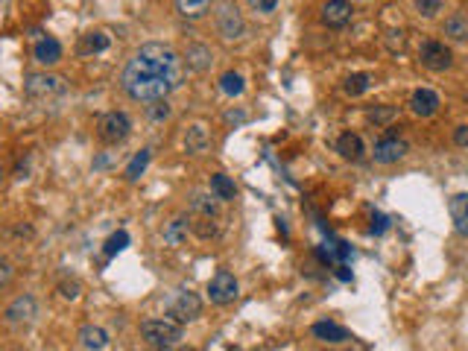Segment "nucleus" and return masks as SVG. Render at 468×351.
Here are the masks:
<instances>
[{
	"label": "nucleus",
	"mask_w": 468,
	"mask_h": 351,
	"mask_svg": "<svg viewBox=\"0 0 468 351\" xmlns=\"http://www.w3.org/2000/svg\"><path fill=\"white\" fill-rule=\"evenodd\" d=\"M184 73H188V64L179 50L161 41H147L126 62L121 85L135 103H156L179 91Z\"/></svg>",
	"instance_id": "obj_1"
},
{
	"label": "nucleus",
	"mask_w": 468,
	"mask_h": 351,
	"mask_svg": "<svg viewBox=\"0 0 468 351\" xmlns=\"http://www.w3.org/2000/svg\"><path fill=\"white\" fill-rule=\"evenodd\" d=\"M140 339H144L149 348H176L184 339V328H182V322L170 319V316L144 319L140 322Z\"/></svg>",
	"instance_id": "obj_2"
},
{
	"label": "nucleus",
	"mask_w": 468,
	"mask_h": 351,
	"mask_svg": "<svg viewBox=\"0 0 468 351\" xmlns=\"http://www.w3.org/2000/svg\"><path fill=\"white\" fill-rule=\"evenodd\" d=\"M36 319H38V302H36V295H29V293L12 299L3 311V322H6V328H12V331H27Z\"/></svg>",
	"instance_id": "obj_3"
},
{
	"label": "nucleus",
	"mask_w": 468,
	"mask_h": 351,
	"mask_svg": "<svg viewBox=\"0 0 468 351\" xmlns=\"http://www.w3.org/2000/svg\"><path fill=\"white\" fill-rule=\"evenodd\" d=\"M132 135V120H129L126 112H106L100 114L97 120V138L103 141V144H123V141Z\"/></svg>",
	"instance_id": "obj_4"
},
{
	"label": "nucleus",
	"mask_w": 468,
	"mask_h": 351,
	"mask_svg": "<svg viewBox=\"0 0 468 351\" xmlns=\"http://www.w3.org/2000/svg\"><path fill=\"white\" fill-rule=\"evenodd\" d=\"M199 313H202V299L193 290H188V287H182V290H176L170 295V302H167V316L170 319H176V322H193V319H199Z\"/></svg>",
	"instance_id": "obj_5"
},
{
	"label": "nucleus",
	"mask_w": 468,
	"mask_h": 351,
	"mask_svg": "<svg viewBox=\"0 0 468 351\" xmlns=\"http://www.w3.org/2000/svg\"><path fill=\"white\" fill-rule=\"evenodd\" d=\"M214 21H217V32L225 38V41H237V38H243V32H246V21H243V15H241V9H237L234 3H220L217 6V15H214Z\"/></svg>",
	"instance_id": "obj_6"
},
{
	"label": "nucleus",
	"mask_w": 468,
	"mask_h": 351,
	"mask_svg": "<svg viewBox=\"0 0 468 351\" xmlns=\"http://www.w3.org/2000/svg\"><path fill=\"white\" fill-rule=\"evenodd\" d=\"M419 62L428 71L442 73V71H448L451 64H454V53H451V47L445 41L428 38V41H421V47H419Z\"/></svg>",
	"instance_id": "obj_7"
},
{
	"label": "nucleus",
	"mask_w": 468,
	"mask_h": 351,
	"mask_svg": "<svg viewBox=\"0 0 468 351\" xmlns=\"http://www.w3.org/2000/svg\"><path fill=\"white\" fill-rule=\"evenodd\" d=\"M24 88L27 97H32V100H50V97L64 94V80L56 73H29Z\"/></svg>",
	"instance_id": "obj_8"
},
{
	"label": "nucleus",
	"mask_w": 468,
	"mask_h": 351,
	"mask_svg": "<svg viewBox=\"0 0 468 351\" xmlns=\"http://www.w3.org/2000/svg\"><path fill=\"white\" fill-rule=\"evenodd\" d=\"M237 295H241V284H237V278L228 269H220L208 281V299H211V304L225 307V304H232Z\"/></svg>",
	"instance_id": "obj_9"
},
{
	"label": "nucleus",
	"mask_w": 468,
	"mask_h": 351,
	"mask_svg": "<svg viewBox=\"0 0 468 351\" xmlns=\"http://www.w3.org/2000/svg\"><path fill=\"white\" fill-rule=\"evenodd\" d=\"M407 141L404 138H398V135H384L375 144V149H372V156H375V161L378 164H395V161H401L407 156Z\"/></svg>",
	"instance_id": "obj_10"
},
{
	"label": "nucleus",
	"mask_w": 468,
	"mask_h": 351,
	"mask_svg": "<svg viewBox=\"0 0 468 351\" xmlns=\"http://www.w3.org/2000/svg\"><path fill=\"white\" fill-rule=\"evenodd\" d=\"M439 106H442V100L433 88H416L410 97V112L416 117H433L439 112Z\"/></svg>",
	"instance_id": "obj_11"
},
{
	"label": "nucleus",
	"mask_w": 468,
	"mask_h": 351,
	"mask_svg": "<svg viewBox=\"0 0 468 351\" xmlns=\"http://www.w3.org/2000/svg\"><path fill=\"white\" fill-rule=\"evenodd\" d=\"M352 3L348 0H328V3L322 6V24L331 27V29H343L348 21H352Z\"/></svg>",
	"instance_id": "obj_12"
},
{
	"label": "nucleus",
	"mask_w": 468,
	"mask_h": 351,
	"mask_svg": "<svg viewBox=\"0 0 468 351\" xmlns=\"http://www.w3.org/2000/svg\"><path fill=\"white\" fill-rule=\"evenodd\" d=\"M76 343H79V348L103 351L112 346V337H108V331L100 325H85V328H79V334H76Z\"/></svg>",
	"instance_id": "obj_13"
},
{
	"label": "nucleus",
	"mask_w": 468,
	"mask_h": 351,
	"mask_svg": "<svg viewBox=\"0 0 468 351\" xmlns=\"http://www.w3.org/2000/svg\"><path fill=\"white\" fill-rule=\"evenodd\" d=\"M188 234H190V217L188 214H179V217H173L170 223H164V243L167 246H173V249L184 246L188 243Z\"/></svg>",
	"instance_id": "obj_14"
},
{
	"label": "nucleus",
	"mask_w": 468,
	"mask_h": 351,
	"mask_svg": "<svg viewBox=\"0 0 468 351\" xmlns=\"http://www.w3.org/2000/svg\"><path fill=\"white\" fill-rule=\"evenodd\" d=\"M448 214L460 237H468V193H454L448 199Z\"/></svg>",
	"instance_id": "obj_15"
},
{
	"label": "nucleus",
	"mask_w": 468,
	"mask_h": 351,
	"mask_svg": "<svg viewBox=\"0 0 468 351\" xmlns=\"http://www.w3.org/2000/svg\"><path fill=\"white\" fill-rule=\"evenodd\" d=\"M310 334L319 339V343H328V346H343V343H348V331L343 325H336V322H313V328H310Z\"/></svg>",
	"instance_id": "obj_16"
},
{
	"label": "nucleus",
	"mask_w": 468,
	"mask_h": 351,
	"mask_svg": "<svg viewBox=\"0 0 468 351\" xmlns=\"http://www.w3.org/2000/svg\"><path fill=\"white\" fill-rule=\"evenodd\" d=\"M32 56H36V62L41 64V68H53V64L62 62L64 50H62V44L56 38H41L36 44V50H32Z\"/></svg>",
	"instance_id": "obj_17"
},
{
	"label": "nucleus",
	"mask_w": 468,
	"mask_h": 351,
	"mask_svg": "<svg viewBox=\"0 0 468 351\" xmlns=\"http://www.w3.org/2000/svg\"><path fill=\"white\" fill-rule=\"evenodd\" d=\"M182 59H184V64H188L190 71H197V73H205L211 68V62H214L211 47H205V44H188V50L182 53Z\"/></svg>",
	"instance_id": "obj_18"
},
{
	"label": "nucleus",
	"mask_w": 468,
	"mask_h": 351,
	"mask_svg": "<svg viewBox=\"0 0 468 351\" xmlns=\"http://www.w3.org/2000/svg\"><path fill=\"white\" fill-rule=\"evenodd\" d=\"M336 152H340V158H345V161H360L366 156V144L357 132H345V135H340V141H336Z\"/></svg>",
	"instance_id": "obj_19"
},
{
	"label": "nucleus",
	"mask_w": 468,
	"mask_h": 351,
	"mask_svg": "<svg viewBox=\"0 0 468 351\" xmlns=\"http://www.w3.org/2000/svg\"><path fill=\"white\" fill-rule=\"evenodd\" d=\"M208 147H211V135L202 123H193L188 132H184V149H188L190 156H205Z\"/></svg>",
	"instance_id": "obj_20"
},
{
	"label": "nucleus",
	"mask_w": 468,
	"mask_h": 351,
	"mask_svg": "<svg viewBox=\"0 0 468 351\" xmlns=\"http://www.w3.org/2000/svg\"><path fill=\"white\" fill-rule=\"evenodd\" d=\"M211 3L214 0H176V12L188 21H199L211 12Z\"/></svg>",
	"instance_id": "obj_21"
},
{
	"label": "nucleus",
	"mask_w": 468,
	"mask_h": 351,
	"mask_svg": "<svg viewBox=\"0 0 468 351\" xmlns=\"http://www.w3.org/2000/svg\"><path fill=\"white\" fill-rule=\"evenodd\" d=\"M190 214L193 217H217V196L214 191L205 193V191H197L190 199Z\"/></svg>",
	"instance_id": "obj_22"
},
{
	"label": "nucleus",
	"mask_w": 468,
	"mask_h": 351,
	"mask_svg": "<svg viewBox=\"0 0 468 351\" xmlns=\"http://www.w3.org/2000/svg\"><path fill=\"white\" fill-rule=\"evenodd\" d=\"M190 232L199 240H214L220 237V223L217 217H190Z\"/></svg>",
	"instance_id": "obj_23"
},
{
	"label": "nucleus",
	"mask_w": 468,
	"mask_h": 351,
	"mask_svg": "<svg viewBox=\"0 0 468 351\" xmlns=\"http://www.w3.org/2000/svg\"><path fill=\"white\" fill-rule=\"evenodd\" d=\"M211 191H214V196H217L220 202H232L234 196H237L234 182L228 179L225 173H214V176H211Z\"/></svg>",
	"instance_id": "obj_24"
},
{
	"label": "nucleus",
	"mask_w": 468,
	"mask_h": 351,
	"mask_svg": "<svg viewBox=\"0 0 468 351\" xmlns=\"http://www.w3.org/2000/svg\"><path fill=\"white\" fill-rule=\"evenodd\" d=\"M103 50H108V36H106V32H100V29L85 32V36H82V44H79V53H82V56H88V53H103Z\"/></svg>",
	"instance_id": "obj_25"
},
{
	"label": "nucleus",
	"mask_w": 468,
	"mask_h": 351,
	"mask_svg": "<svg viewBox=\"0 0 468 351\" xmlns=\"http://www.w3.org/2000/svg\"><path fill=\"white\" fill-rule=\"evenodd\" d=\"M220 91H223L225 97H241V94L246 91V80H243V73H237V71H225V73L220 76Z\"/></svg>",
	"instance_id": "obj_26"
},
{
	"label": "nucleus",
	"mask_w": 468,
	"mask_h": 351,
	"mask_svg": "<svg viewBox=\"0 0 468 351\" xmlns=\"http://www.w3.org/2000/svg\"><path fill=\"white\" fill-rule=\"evenodd\" d=\"M445 36H448L451 41L465 44L468 41V18L465 15H451L448 21H445Z\"/></svg>",
	"instance_id": "obj_27"
},
{
	"label": "nucleus",
	"mask_w": 468,
	"mask_h": 351,
	"mask_svg": "<svg viewBox=\"0 0 468 351\" xmlns=\"http://www.w3.org/2000/svg\"><path fill=\"white\" fill-rule=\"evenodd\" d=\"M369 88H372V76L369 73H352L348 80L343 82V91L348 94V97H360V94H366Z\"/></svg>",
	"instance_id": "obj_28"
},
{
	"label": "nucleus",
	"mask_w": 468,
	"mask_h": 351,
	"mask_svg": "<svg viewBox=\"0 0 468 351\" xmlns=\"http://www.w3.org/2000/svg\"><path fill=\"white\" fill-rule=\"evenodd\" d=\"M149 149H140V152H135L132 156V161H129V167H126V182H138L140 176H144V170H147V164H149Z\"/></svg>",
	"instance_id": "obj_29"
},
{
	"label": "nucleus",
	"mask_w": 468,
	"mask_h": 351,
	"mask_svg": "<svg viewBox=\"0 0 468 351\" xmlns=\"http://www.w3.org/2000/svg\"><path fill=\"white\" fill-rule=\"evenodd\" d=\"M126 246H129V234H126L123 228H121V232H114L112 237L106 240V249H103V252H106V258H114L117 252H123Z\"/></svg>",
	"instance_id": "obj_30"
},
{
	"label": "nucleus",
	"mask_w": 468,
	"mask_h": 351,
	"mask_svg": "<svg viewBox=\"0 0 468 351\" xmlns=\"http://www.w3.org/2000/svg\"><path fill=\"white\" fill-rule=\"evenodd\" d=\"M395 106H375L372 112H369V120H372L375 126H384V123H389V120H395Z\"/></svg>",
	"instance_id": "obj_31"
},
{
	"label": "nucleus",
	"mask_w": 468,
	"mask_h": 351,
	"mask_svg": "<svg viewBox=\"0 0 468 351\" xmlns=\"http://www.w3.org/2000/svg\"><path fill=\"white\" fill-rule=\"evenodd\" d=\"M412 6H416V12H419L421 18H436L442 9H445L442 0H416Z\"/></svg>",
	"instance_id": "obj_32"
},
{
	"label": "nucleus",
	"mask_w": 468,
	"mask_h": 351,
	"mask_svg": "<svg viewBox=\"0 0 468 351\" xmlns=\"http://www.w3.org/2000/svg\"><path fill=\"white\" fill-rule=\"evenodd\" d=\"M59 293H62V299L76 302V299L82 295V284H79V281H62V284H59Z\"/></svg>",
	"instance_id": "obj_33"
},
{
	"label": "nucleus",
	"mask_w": 468,
	"mask_h": 351,
	"mask_svg": "<svg viewBox=\"0 0 468 351\" xmlns=\"http://www.w3.org/2000/svg\"><path fill=\"white\" fill-rule=\"evenodd\" d=\"M170 114H173V108L167 106V97H164V100H156L149 106V117L152 120H167Z\"/></svg>",
	"instance_id": "obj_34"
},
{
	"label": "nucleus",
	"mask_w": 468,
	"mask_h": 351,
	"mask_svg": "<svg viewBox=\"0 0 468 351\" xmlns=\"http://www.w3.org/2000/svg\"><path fill=\"white\" fill-rule=\"evenodd\" d=\"M246 3H249V9H252V12H260V15H269V12H275L278 0H246Z\"/></svg>",
	"instance_id": "obj_35"
},
{
	"label": "nucleus",
	"mask_w": 468,
	"mask_h": 351,
	"mask_svg": "<svg viewBox=\"0 0 468 351\" xmlns=\"http://www.w3.org/2000/svg\"><path fill=\"white\" fill-rule=\"evenodd\" d=\"M454 144L463 147V149H468V123H460V126L454 129Z\"/></svg>",
	"instance_id": "obj_36"
},
{
	"label": "nucleus",
	"mask_w": 468,
	"mask_h": 351,
	"mask_svg": "<svg viewBox=\"0 0 468 351\" xmlns=\"http://www.w3.org/2000/svg\"><path fill=\"white\" fill-rule=\"evenodd\" d=\"M9 278H12V263L6 258H0V287H6Z\"/></svg>",
	"instance_id": "obj_37"
},
{
	"label": "nucleus",
	"mask_w": 468,
	"mask_h": 351,
	"mask_svg": "<svg viewBox=\"0 0 468 351\" xmlns=\"http://www.w3.org/2000/svg\"><path fill=\"white\" fill-rule=\"evenodd\" d=\"M384 228H386V219L380 217V214H375V217H372V232H375V234H380Z\"/></svg>",
	"instance_id": "obj_38"
},
{
	"label": "nucleus",
	"mask_w": 468,
	"mask_h": 351,
	"mask_svg": "<svg viewBox=\"0 0 468 351\" xmlns=\"http://www.w3.org/2000/svg\"><path fill=\"white\" fill-rule=\"evenodd\" d=\"M336 276H340V278H343V281H348V278H352V272H348V269H345V267H340V272H336Z\"/></svg>",
	"instance_id": "obj_39"
},
{
	"label": "nucleus",
	"mask_w": 468,
	"mask_h": 351,
	"mask_svg": "<svg viewBox=\"0 0 468 351\" xmlns=\"http://www.w3.org/2000/svg\"><path fill=\"white\" fill-rule=\"evenodd\" d=\"M3 176H6V173H3V164H0V184H3Z\"/></svg>",
	"instance_id": "obj_40"
}]
</instances>
